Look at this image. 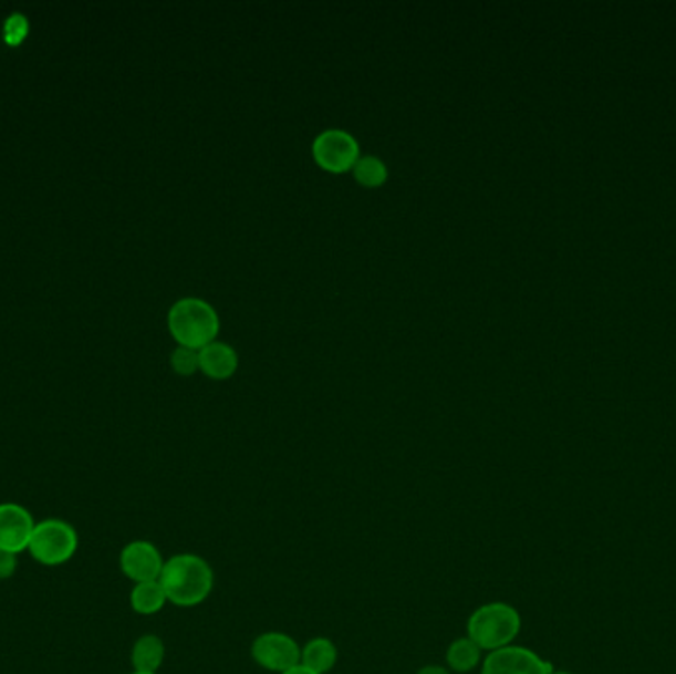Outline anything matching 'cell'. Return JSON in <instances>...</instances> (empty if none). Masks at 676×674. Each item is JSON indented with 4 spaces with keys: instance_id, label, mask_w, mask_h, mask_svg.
I'll return each instance as SVG.
<instances>
[{
    "instance_id": "1",
    "label": "cell",
    "mask_w": 676,
    "mask_h": 674,
    "mask_svg": "<svg viewBox=\"0 0 676 674\" xmlns=\"http://www.w3.org/2000/svg\"><path fill=\"white\" fill-rule=\"evenodd\" d=\"M167 600L178 608H195L210 598L214 570L202 556L177 554L168 558L158 578Z\"/></svg>"
},
{
    "instance_id": "2",
    "label": "cell",
    "mask_w": 676,
    "mask_h": 674,
    "mask_svg": "<svg viewBox=\"0 0 676 674\" xmlns=\"http://www.w3.org/2000/svg\"><path fill=\"white\" fill-rule=\"evenodd\" d=\"M522 619L519 611L509 603L492 601L472 611L467 621V637L477 643L481 651H499L512 645L519 637Z\"/></svg>"
},
{
    "instance_id": "3",
    "label": "cell",
    "mask_w": 676,
    "mask_h": 674,
    "mask_svg": "<svg viewBox=\"0 0 676 674\" xmlns=\"http://www.w3.org/2000/svg\"><path fill=\"white\" fill-rule=\"evenodd\" d=\"M168 329L183 346L202 349L220 329L218 313L208 301L198 297H185L170 307Z\"/></svg>"
},
{
    "instance_id": "4",
    "label": "cell",
    "mask_w": 676,
    "mask_h": 674,
    "mask_svg": "<svg viewBox=\"0 0 676 674\" xmlns=\"http://www.w3.org/2000/svg\"><path fill=\"white\" fill-rule=\"evenodd\" d=\"M77 545L80 538L70 522L60 518H48L37 522L30 538L29 552L42 566H62L74 558Z\"/></svg>"
},
{
    "instance_id": "5",
    "label": "cell",
    "mask_w": 676,
    "mask_h": 674,
    "mask_svg": "<svg viewBox=\"0 0 676 674\" xmlns=\"http://www.w3.org/2000/svg\"><path fill=\"white\" fill-rule=\"evenodd\" d=\"M251 659L261 668L281 674L301 665V646L288 633L268 631L251 643Z\"/></svg>"
},
{
    "instance_id": "6",
    "label": "cell",
    "mask_w": 676,
    "mask_h": 674,
    "mask_svg": "<svg viewBox=\"0 0 676 674\" xmlns=\"http://www.w3.org/2000/svg\"><path fill=\"white\" fill-rule=\"evenodd\" d=\"M361 148L358 141L354 139L349 131L324 129L313 141V155L321 167L331 173H344L354 167L358 160Z\"/></svg>"
},
{
    "instance_id": "7",
    "label": "cell",
    "mask_w": 676,
    "mask_h": 674,
    "mask_svg": "<svg viewBox=\"0 0 676 674\" xmlns=\"http://www.w3.org/2000/svg\"><path fill=\"white\" fill-rule=\"evenodd\" d=\"M552 663L527 646L509 645L492 651L482 661L481 674H550Z\"/></svg>"
},
{
    "instance_id": "8",
    "label": "cell",
    "mask_w": 676,
    "mask_h": 674,
    "mask_svg": "<svg viewBox=\"0 0 676 674\" xmlns=\"http://www.w3.org/2000/svg\"><path fill=\"white\" fill-rule=\"evenodd\" d=\"M119 566L121 572L125 573L131 582H158L165 560L153 542L133 540L121 550Z\"/></svg>"
},
{
    "instance_id": "9",
    "label": "cell",
    "mask_w": 676,
    "mask_h": 674,
    "mask_svg": "<svg viewBox=\"0 0 676 674\" xmlns=\"http://www.w3.org/2000/svg\"><path fill=\"white\" fill-rule=\"evenodd\" d=\"M37 528L29 508L14 502L0 505V550L20 554L29 550L30 538Z\"/></svg>"
},
{
    "instance_id": "10",
    "label": "cell",
    "mask_w": 676,
    "mask_h": 674,
    "mask_svg": "<svg viewBox=\"0 0 676 674\" xmlns=\"http://www.w3.org/2000/svg\"><path fill=\"white\" fill-rule=\"evenodd\" d=\"M200 369L212 379H228L232 376L233 370L238 369V352L233 351L232 344L228 342H208L200 349Z\"/></svg>"
},
{
    "instance_id": "11",
    "label": "cell",
    "mask_w": 676,
    "mask_h": 674,
    "mask_svg": "<svg viewBox=\"0 0 676 674\" xmlns=\"http://www.w3.org/2000/svg\"><path fill=\"white\" fill-rule=\"evenodd\" d=\"M339 661V649L331 639H311L301 649V665L316 674H326L333 671Z\"/></svg>"
},
{
    "instance_id": "12",
    "label": "cell",
    "mask_w": 676,
    "mask_h": 674,
    "mask_svg": "<svg viewBox=\"0 0 676 674\" xmlns=\"http://www.w3.org/2000/svg\"><path fill=\"white\" fill-rule=\"evenodd\" d=\"M165 643L157 635H143L131 651L135 673H157L165 663Z\"/></svg>"
},
{
    "instance_id": "13",
    "label": "cell",
    "mask_w": 676,
    "mask_h": 674,
    "mask_svg": "<svg viewBox=\"0 0 676 674\" xmlns=\"http://www.w3.org/2000/svg\"><path fill=\"white\" fill-rule=\"evenodd\" d=\"M167 603V593L160 582L135 583L131 591V608L139 615H155L165 610Z\"/></svg>"
},
{
    "instance_id": "14",
    "label": "cell",
    "mask_w": 676,
    "mask_h": 674,
    "mask_svg": "<svg viewBox=\"0 0 676 674\" xmlns=\"http://www.w3.org/2000/svg\"><path fill=\"white\" fill-rule=\"evenodd\" d=\"M481 649L475 641L469 637H459L447 646L445 661L455 673H471L481 665Z\"/></svg>"
},
{
    "instance_id": "15",
    "label": "cell",
    "mask_w": 676,
    "mask_h": 674,
    "mask_svg": "<svg viewBox=\"0 0 676 674\" xmlns=\"http://www.w3.org/2000/svg\"><path fill=\"white\" fill-rule=\"evenodd\" d=\"M353 175L361 185L381 186L388 178V168L376 155H364L354 163Z\"/></svg>"
},
{
    "instance_id": "16",
    "label": "cell",
    "mask_w": 676,
    "mask_h": 674,
    "mask_svg": "<svg viewBox=\"0 0 676 674\" xmlns=\"http://www.w3.org/2000/svg\"><path fill=\"white\" fill-rule=\"evenodd\" d=\"M30 24L24 14L12 12L4 22V40L9 46H19L29 37Z\"/></svg>"
},
{
    "instance_id": "17",
    "label": "cell",
    "mask_w": 676,
    "mask_h": 674,
    "mask_svg": "<svg viewBox=\"0 0 676 674\" xmlns=\"http://www.w3.org/2000/svg\"><path fill=\"white\" fill-rule=\"evenodd\" d=\"M170 361H173V366L180 374H193L200 366V351L180 344L177 351L173 352Z\"/></svg>"
},
{
    "instance_id": "18",
    "label": "cell",
    "mask_w": 676,
    "mask_h": 674,
    "mask_svg": "<svg viewBox=\"0 0 676 674\" xmlns=\"http://www.w3.org/2000/svg\"><path fill=\"white\" fill-rule=\"evenodd\" d=\"M17 568H19L17 554L0 550V580H9L10 576L17 572Z\"/></svg>"
},
{
    "instance_id": "19",
    "label": "cell",
    "mask_w": 676,
    "mask_h": 674,
    "mask_svg": "<svg viewBox=\"0 0 676 674\" xmlns=\"http://www.w3.org/2000/svg\"><path fill=\"white\" fill-rule=\"evenodd\" d=\"M417 674H449V671L445 666L439 665H427L424 668H419Z\"/></svg>"
},
{
    "instance_id": "20",
    "label": "cell",
    "mask_w": 676,
    "mask_h": 674,
    "mask_svg": "<svg viewBox=\"0 0 676 674\" xmlns=\"http://www.w3.org/2000/svg\"><path fill=\"white\" fill-rule=\"evenodd\" d=\"M281 674H316V673H313V671H309V668H305V666L303 665H297V666H293V668H289V671H285V673H281Z\"/></svg>"
},
{
    "instance_id": "21",
    "label": "cell",
    "mask_w": 676,
    "mask_h": 674,
    "mask_svg": "<svg viewBox=\"0 0 676 674\" xmlns=\"http://www.w3.org/2000/svg\"><path fill=\"white\" fill-rule=\"evenodd\" d=\"M550 674H572V673H565V671H552V673Z\"/></svg>"
},
{
    "instance_id": "22",
    "label": "cell",
    "mask_w": 676,
    "mask_h": 674,
    "mask_svg": "<svg viewBox=\"0 0 676 674\" xmlns=\"http://www.w3.org/2000/svg\"><path fill=\"white\" fill-rule=\"evenodd\" d=\"M131 674H158V673H131Z\"/></svg>"
}]
</instances>
